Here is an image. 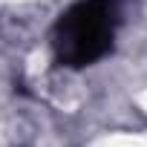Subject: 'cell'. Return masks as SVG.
I'll use <instances>...</instances> for the list:
<instances>
[{
    "label": "cell",
    "mask_w": 147,
    "mask_h": 147,
    "mask_svg": "<svg viewBox=\"0 0 147 147\" xmlns=\"http://www.w3.org/2000/svg\"><path fill=\"white\" fill-rule=\"evenodd\" d=\"M121 23V0H78L61 12L52 29L55 61L66 69H84L113 52Z\"/></svg>",
    "instance_id": "obj_1"
}]
</instances>
